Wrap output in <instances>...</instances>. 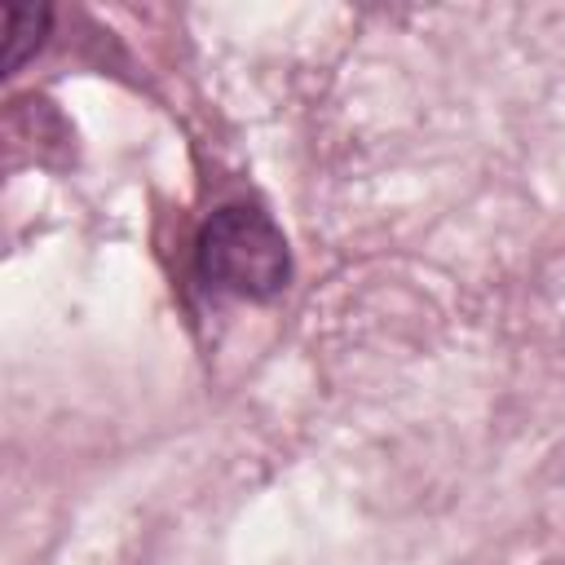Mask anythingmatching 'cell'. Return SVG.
Wrapping results in <instances>:
<instances>
[{
	"mask_svg": "<svg viewBox=\"0 0 565 565\" xmlns=\"http://www.w3.org/2000/svg\"><path fill=\"white\" fill-rule=\"evenodd\" d=\"M49 22H53V9L49 4H9L4 9V53H0V71L13 75L22 71L26 57L40 53L44 35H49Z\"/></svg>",
	"mask_w": 565,
	"mask_h": 565,
	"instance_id": "cell-2",
	"label": "cell"
},
{
	"mask_svg": "<svg viewBox=\"0 0 565 565\" xmlns=\"http://www.w3.org/2000/svg\"><path fill=\"white\" fill-rule=\"evenodd\" d=\"M194 274L207 291L234 300H274L291 282V247L278 221L256 203L216 207L194 243Z\"/></svg>",
	"mask_w": 565,
	"mask_h": 565,
	"instance_id": "cell-1",
	"label": "cell"
}]
</instances>
